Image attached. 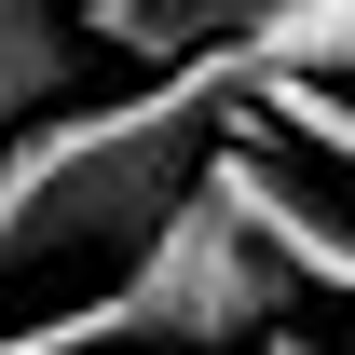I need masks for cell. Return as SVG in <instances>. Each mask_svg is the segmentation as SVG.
<instances>
[{
  "label": "cell",
  "mask_w": 355,
  "mask_h": 355,
  "mask_svg": "<svg viewBox=\"0 0 355 355\" xmlns=\"http://www.w3.org/2000/svg\"><path fill=\"white\" fill-rule=\"evenodd\" d=\"M287 14H314V0H69L83 42H123V55H150V69L219 55V42H273Z\"/></svg>",
  "instance_id": "cell-3"
},
{
  "label": "cell",
  "mask_w": 355,
  "mask_h": 355,
  "mask_svg": "<svg viewBox=\"0 0 355 355\" xmlns=\"http://www.w3.org/2000/svg\"><path fill=\"white\" fill-rule=\"evenodd\" d=\"M191 191H205L246 246H273V260H287V287H328V301L355 314V205H342V191H314V178L287 164V137H273V123H232V110H219V137H205Z\"/></svg>",
  "instance_id": "cell-2"
},
{
  "label": "cell",
  "mask_w": 355,
  "mask_h": 355,
  "mask_svg": "<svg viewBox=\"0 0 355 355\" xmlns=\"http://www.w3.org/2000/svg\"><path fill=\"white\" fill-rule=\"evenodd\" d=\"M246 96H260V123L287 137V150H314L328 178H355V110H342V83H314V69H246Z\"/></svg>",
  "instance_id": "cell-5"
},
{
  "label": "cell",
  "mask_w": 355,
  "mask_h": 355,
  "mask_svg": "<svg viewBox=\"0 0 355 355\" xmlns=\"http://www.w3.org/2000/svg\"><path fill=\"white\" fill-rule=\"evenodd\" d=\"M83 83V28H69V0H0V137L69 110Z\"/></svg>",
  "instance_id": "cell-4"
},
{
  "label": "cell",
  "mask_w": 355,
  "mask_h": 355,
  "mask_svg": "<svg viewBox=\"0 0 355 355\" xmlns=\"http://www.w3.org/2000/svg\"><path fill=\"white\" fill-rule=\"evenodd\" d=\"M328 83H342V110H355V55H342V69H328Z\"/></svg>",
  "instance_id": "cell-6"
},
{
  "label": "cell",
  "mask_w": 355,
  "mask_h": 355,
  "mask_svg": "<svg viewBox=\"0 0 355 355\" xmlns=\"http://www.w3.org/2000/svg\"><path fill=\"white\" fill-rule=\"evenodd\" d=\"M246 96V55H178L137 96H96V110H42V123L0 137V287H42V273L83 260H137V232L164 219L219 110Z\"/></svg>",
  "instance_id": "cell-1"
}]
</instances>
